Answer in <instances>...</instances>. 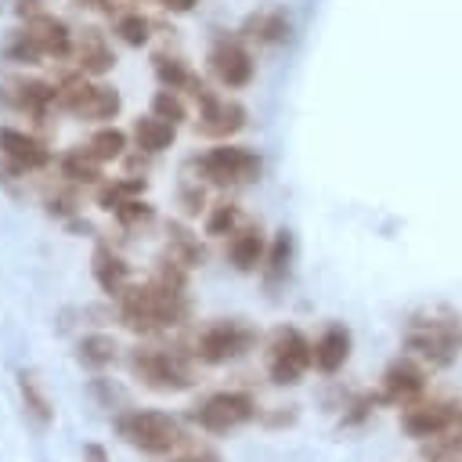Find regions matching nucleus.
Returning a JSON list of instances; mask_svg holds the SVG:
<instances>
[{"label": "nucleus", "mask_w": 462, "mask_h": 462, "mask_svg": "<svg viewBox=\"0 0 462 462\" xmlns=\"http://www.w3.org/2000/svg\"><path fill=\"white\" fill-rule=\"evenodd\" d=\"M191 314V303L180 285L162 282L159 274L141 285H126L119 296V321L130 332H162L184 325Z\"/></svg>", "instance_id": "nucleus-1"}, {"label": "nucleus", "mask_w": 462, "mask_h": 462, "mask_svg": "<svg viewBox=\"0 0 462 462\" xmlns=\"http://www.w3.org/2000/svg\"><path fill=\"white\" fill-rule=\"evenodd\" d=\"M462 346V328L451 310L415 314L404 328V350L430 365H451Z\"/></svg>", "instance_id": "nucleus-2"}, {"label": "nucleus", "mask_w": 462, "mask_h": 462, "mask_svg": "<svg viewBox=\"0 0 462 462\" xmlns=\"http://www.w3.org/2000/svg\"><path fill=\"white\" fill-rule=\"evenodd\" d=\"M116 430H119V437H123L130 448H137V451H144V455H170V451L184 440L177 419H170L166 411H155V408L123 411V415L116 419Z\"/></svg>", "instance_id": "nucleus-3"}, {"label": "nucleus", "mask_w": 462, "mask_h": 462, "mask_svg": "<svg viewBox=\"0 0 462 462\" xmlns=\"http://www.w3.org/2000/svg\"><path fill=\"white\" fill-rule=\"evenodd\" d=\"M130 372L148 390H159V393H180L195 383L188 357L180 350H170V346H137L130 354Z\"/></svg>", "instance_id": "nucleus-4"}, {"label": "nucleus", "mask_w": 462, "mask_h": 462, "mask_svg": "<svg viewBox=\"0 0 462 462\" xmlns=\"http://www.w3.org/2000/svg\"><path fill=\"white\" fill-rule=\"evenodd\" d=\"M58 105L79 119H90V123H105V119H116L119 108H123V97L116 87H105V83H90L83 76H72L58 87Z\"/></svg>", "instance_id": "nucleus-5"}, {"label": "nucleus", "mask_w": 462, "mask_h": 462, "mask_svg": "<svg viewBox=\"0 0 462 462\" xmlns=\"http://www.w3.org/2000/svg\"><path fill=\"white\" fill-rule=\"evenodd\" d=\"M314 365V343L300 328H278L267 346V372L278 386H296Z\"/></svg>", "instance_id": "nucleus-6"}, {"label": "nucleus", "mask_w": 462, "mask_h": 462, "mask_svg": "<svg viewBox=\"0 0 462 462\" xmlns=\"http://www.w3.org/2000/svg\"><path fill=\"white\" fill-rule=\"evenodd\" d=\"M256 346V332L245 321H213L195 339V357L206 365H227Z\"/></svg>", "instance_id": "nucleus-7"}, {"label": "nucleus", "mask_w": 462, "mask_h": 462, "mask_svg": "<svg viewBox=\"0 0 462 462\" xmlns=\"http://www.w3.org/2000/svg\"><path fill=\"white\" fill-rule=\"evenodd\" d=\"M199 177H206L217 188H235V184H249L260 177V155L242 148V144H220L209 148L199 159Z\"/></svg>", "instance_id": "nucleus-8"}, {"label": "nucleus", "mask_w": 462, "mask_h": 462, "mask_svg": "<svg viewBox=\"0 0 462 462\" xmlns=\"http://www.w3.org/2000/svg\"><path fill=\"white\" fill-rule=\"evenodd\" d=\"M253 419H256V397L245 390H220V393L206 397L195 411V422L206 433H227V430H238Z\"/></svg>", "instance_id": "nucleus-9"}, {"label": "nucleus", "mask_w": 462, "mask_h": 462, "mask_svg": "<svg viewBox=\"0 0 462 462\" xmlns=\"http://www.w3.org/2000/svg\"><path fill=\"white\" fill-rule=\"evenodd\" d=\"M462 404L458 401H448V397H419L411 404H404L401 411V430L411 437V440H430L437 437L440 430H448L455 419H458Z\"/></svg>", "instance_id": "nucleus-10"}, {"label": "nucleus", "mask_w": 462, "mask_h": 462, "mask_svg": "<svg viewBox=\"0 0 462 462\" xmlns=\"http://www.w3.org/2000/svg\"><path fill=\"white\" fill-rule=\"evenodd\" d=\"M426 386H430L426 368H422L419 361H411V357H397V361L383 372V393H379V401L404 408V404L426 397Z\"/></svg>", "instance_id": "nucleus-11"}, {"label": "nucleus", "mask_w": 462, "mask_h": 462, "mask_svg": "<svg viewBox=\"0 0 462 462\" xmlns=\"http://www.w3.org/2000/svg\"><path fill=\"white\" fill-rule=\"evenodd\" d=\"M209 69L231 90H238V87H245L253 79V58L242 47V40H235V36H217L213 40V47H209Z\"/></svg>", "instance_id": "nucleus-12"}, {"label": "nucleus", "mask_w": 462, "mask_h": 462, "mask_svg": "<svg viewBox=\"0 0 462 462\" xmlns=\"http://www.w3.org/2000/svg\"><path fill=\"white\" fill-rule=\"evenodd\" d=\"M199 134L202 137H231L245 126V108L238 101H227V97H217L213 90L199 101Z\"/></svg>", "instance_id": "nucleus-13"}, {"label": "nucleus", "mask_w": 462, "mask_h": 462, "mask_svg": "<svg viewBox=\"0 0 462 462\" xmlns=\"http://www.w3.org/2000/svg\"><path fill=\"white\" fill-rule=\"evenodd\" d=\"M0 155L14 166V170H43L51 162V152L25 130H14V126H0Z\"/></svg>", "instance_id": "nucleus-14"}, {"label": "nucleus", "mask_w": 462, "mask_h": 462, "mask_svg": "<svg viewBox=\"0 0 462 462\" xmlns=\"http://www.w3.org/2000/svg\"><path fill=\"white\" fill-rule=\"evenodd\" d=\"M350 346H354V336L346 325H328L318 339H314V368L325 372V375H336L346 361H350Z\"/></svg>", "instance_id": "nucleus-15"}, {"label": "nucleus", "mask_w": 462, "mask_h": 462, "mask_svg": "<svg viewBox=\"0 0 462 462\" xmlns=\"http://www.w3.org/2000/svg\"><path fill=\"white\" fill-rule=\"evenodd\" d=\"M72 51H76V65H79L83 76H105L116 65V54H112V47H108L101 29H83L76 36Z\"/></svg>", "instance_id": "nucleus-16"}, {"label": "nucleus", "mask_w": 462, "mask_h": 462, "mask_svg": "<svg viewBox=\"0 0 462 462\" xmlns=\"http://www.w3.org/2000/svg\"><path fill=\"white\" fill-rule=\"evenodd\" d=\"M25 32L36 40V47L43 51V54H51V58H65V54H72V32H69V25L61 22V18H54V14H47V11H40V14H32L29 18V25H25Z\"/></svg>", "instance_id": "nucleus-17"}, {"label": "nucleus", "mask_w": 462, "mask_h": 462, "mask_svg": "<svg viewBox=\"0 0 462 462\" xmlns=\"http://www.w3.org/2000/svg\"><path fill=\"white\" fill-rule=\"evenodd\" d=\"M90 271H94V282H97V289L101 292H108V296H123V289L130 285V263L119 256V253H112L108 245H97L94 249V256H90Z\"/></svg>", "instance_id": "nucleus-18"}, {"label": "nucleus", "mask_w": 462, "mask_h": 462, "mask_svg": "<svg viewBox=\"0 0 462 462\" xmlns=\"http://www.w3.org/2000/svg\"><path fill=\"white\" fill-rule=\"evenodd\" d=\"M263 256H267V238L256 224H245L238 231H231V242H227V260L238 267V271H256L263 267Z\"/></svg>", "instance_id": "nucleus-19"}, {"label": "nucleus", "mask_w": 462, "mask_h": 462, "mask_svg": "<svg viewBox=\"0 0 462 462\" xmlns=\"http://www.w3.org/2000/svg\"><path fill=\"white\" fill-rule=\"evenodd\" d=\"M7 101L29 116H43L51 105H58V87H51L43 79H18V83H11Z\"/></svg>", "instance_id": "nucleus-20"}, {"label": "nucleus", "mask_w": 462, "mask_h": 462, "mask_svg": "<svg viewBox=\"0 0 462 462\" xmlns=\"http://www.w3.org/2000/svg\"><path fill=\"white\" fill-rule=\"evenodd\" d=\"M155 76H159V83L162 87H170V90H188L195 101H202L209 90H206V83L180 61V58H170V54H155Z\"/></svg>", "instance_id": "nucleus-21"}, {"label": "nucleus", "mask_w": 462, "mask_h": 462, "mask_svg": "<svg viewBox=\"0 0 462 462\" xmlns=\"http://www.w3.org/2000/svg\"><path fill=\"white\" fill-rule=\"evenodd\" d=\"M173 137H177V126H173L170 119L155 116V112L134 119V141H137V148H141L144 155H159V152H166V148L173 144Z\"/></svg>", "instance_id": "nucleus-22"}, {"label": "nucleus", "mask_w": 462, "mask_h": 462, "mask_svg": "<svg viewBox=\"0 0 462 462\" xmlns=\"http://www.w3.org/2000/svg\"><path fill=\"white\" fill-rule=\"evenodd\" d=\"M18 393H22V408L36 426H51L54 422V401L47 397L43 383L36 379V372H22L18 375Z\"/></svg>", "instance_id": "nucleus-23"}, {"label": "nucleus", "mask_w": 462, "mask_h": 462, "mask_svg": "<svg viewBox=\"0 0 462 462\" xmlns=\"http://www.w3.org/2000/svg\"><path fill=\"white\" fill-rule=\"evenodd\" d=\"M116 357H119V343H116L112 336H105V332H90V336H83V339L76 343V361H79L83 368H90V372L108 368Z\"/></svg>", "instance_id": "nucleus-24"}, {"label": "nucleus", "mask_w": 462, "mask_h": 462, "mask_svg": "<svg viewBox=\"0 0 462 462\" xmlns=\"http://www.w3.org/2000/svg\"><path fill=\"white\" fill-rule=\"evenodd\" d=\"M422 458L426 462H462V411L448 430L422 440Z\"/></svg>", "instance_id": "nucleus-25"}, {"label": "nucleus", "mask_w": 462, "mask_h": 462, "mask_svg": "<svg viewBox=\"0 0 462 462\" xmlns=\"http://www.w3.org/2000/svg\"><path fill=\"white\" fill-rule=\"evenodd\" d=\"M242 32L256 43H278V40L289 36V18L282 11H256V14L245 18Z\"/></svg>", "instance_id": "nucleus-26"}, {"label": "nucleus", "mask_w": 462, "mask_h": 462, "mask_svg": "<svg viewBox=\"0 0 462 462\" xmlns=\"http://www.w3.org/2000/svg\"><path fill=\"white\" fill-rule=\"evenodd\" d=\"M61 177L72 184H97L101 180V162L87 148H72L61 155Z\"/></svg>", "instance_id": "nucleus-27"}, {"label": "nucleus", "mask_w": 462, "mask_h": 462, "mask_svg": "<svg viewBox=\"0 0 462 462\" xmlns=\"http://www.w3.org/2000/svg\"><path fill=\"white\" fill-rule=\"evenodd\" d=\"M144 188H148L144 177H123V180H112V184H101V191H97V206L108 209V213H116L123 202L141 199Z\"/></svg>", "instance_id": "nucleus-28"}, {"label": "nucleus", "mask_w": 462, "mask_h": 462, "mask_svg": "<svg viewBox=\"0 0 462 462\" xmlns=\"http://www.w3.org/2000/svg\"><path fill=\"white\" fill-rule=\"evenodd\" d=\"M289 260H292V235L282 227L278 235H274V242L267 245V256H263V278L274 285V282H282L285 274H289Z\"/></svg>", "instance_id": "nucleus-29"}, {"label": "nucleus", "mask_w": 462, "mask_h": 462, "mask_svg": "<svg viewBox=\"0 0 462 462\" xmlns=\"http://www.w3.org/2000/svg\"><path fill=\"white\" fill-rule=\"evenodd\" d=\"M87 152H90L97 162L123 159V152H126V134H123V130H116V126H101V130L87 141Z\"/></svg>", "instance_id": "nucleus-30"}, {"label": "nucleus", "mask_w": 462, "mask_h": 462, "mask_svg": "<svg viewBox=\"0 0 462 462\" xmlns=\"http://www.w3.org/2000/svg\"><path fill=\"white\" fill-rule=\"evenodd\" d=\"M170 260H177V263H184V267L202 263V249H199V242H195L191 231H184L180 224H170Z\"/></svg>", "instance_id": "nucleus-31"}, {"label": "nucleus", "mask_w": 462, "mask_h": 462, "mask_svg": "<svg viewBox=\"0 0 462 462\" xmlns=\"http://www.w3.org/2000/svg\"><path fill=\"white\" fill-rule=\"evenodd\" d=\"M242 224V209L235 202H217L206 217V235H231Z\"/></svg>", "instance_id": "nucleus-32"}, {"label": "nucleus", "mask_w": 462, "mask_h": 462, "mask_svg": "<svg viewBox=\"0 0 462 462\" xmlns=\"http://www.w3.org/2000/svg\"><path fill=\"white\" fill-rule=\"evenodd\" d=\"M152 112L155 116H162V119H170L173 126H180L184 119H188V105L180 101V94L177 90H170V87H162L155 97H152Z\"/></svg>", "instance_id": "nucleus-33"}, {"label": "nucleus", "mask_w": 462, "mask_h": 462, "mask_svg": "<svg viewBox=\"0 0 462 462\" xmlns=\"http://www.w3.org/2000/svg\"><path fill=\"white\" fill-rule=\"evenodd\" d=\"M116 32H119L123 43H130V47H144V43H148V18H141V14H119Z\"/></svg>", "instance_id": "nucleus-34"}, {"label": "nucleus", "mask_w": 462, "mask_h": 462, "mask_svg": "<svg viewBox=\"0 0 462 462\" xmlns=\"http://www.w3.org/2000/svg\"><path fill=\"white\" fill-rule=\"evenodd\" d=\"M116 220H119L123 227L144 224V220H152V206H148V202H141V199H130V202H123V206L116 209Z\"/></svg>", "instance_id": "nucleus-35"}, {"label": "nucleus", "mask_w": 462, "mask_h": 462, "mask_svg": "<svg viewBox=\"0 0 462 462\" xmlns=\"http://www.w3.org/2000/svg\"><path fill=\"white\" fill-rule=\"evenodd\" d=\"M90 393L97 397L101 408H112V404H123V390L112 386V379H90Z\"/></svg>", "instance_id": "nucleus-36"}, {"label": "nucleus", "mask_w": 462, "mask_h": 462, "mask_svg": "<svg viewBox=\"0 0 462 462\" xmlns=\"http://www.w3.org/2000/svg\"><path fill=\"white\" fill-rule=\"evenodd\" d=\"M379 404V397H372V393H365V397H357L354 404H350V411L343 415V426H354V422H361L365 415H372V408Z\"/></svg>", "instance_id": "nucleus-37"}, {"label": "nucleus", "mask_w": 462, "mask_h": 462, "mask_svg": "<svg viewBox=\"0 0 462 462\" xmlns=\"http://www.w3.org/2000/svg\"><path fill=\"white\" fill-rule=\"evenodd\" d=\"M170 462H220V455H217L213 448H191V451H184V455H173Z\"/></svg>", "instance_id": "nucleus-38"}, {"label": "nucleus", "mask_w": 462, "mask_h": 462, "mask_svg": "<svg viewBox=\"0 0 462 462\" xmlns=\"http://www.w3.org/2000/svg\"><path fill=\"white\" fill-rule=\"evenodd\" d=\"M83 462H108V451L101 444H83Z\"/></svg>", "instance_id": "nucleus-39"}, {"label": "nucleus", "mask_w": 462, "mask_h": 462, "mask_svg": "<svg viewBox=\"0 0 462 462\" xmlns=\"http://www.w3.org/2000/svg\"><path fill=\"white\" fill-rule=\"evenodd\" d=\"M195 4H199V0H162V7L173 11V14H188Z\"/></svg>", "instance_id": "nucleus-40"}, {"label": "nucleus", "mask_w": 462, "mask_h": 462, "mask_svg": "<svg viewBox=\"0 0 462 462\" xmlns=\"http://www.w3.org/2000/svg\"><path fill=\"white\" fill-rule=\"evenodd\" d=\"M40 4H43V0H14V7H18V14H25V18H32V14H40Z\"/></svg>", "instance_id": "nucleus-41"}]
</instances>
